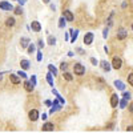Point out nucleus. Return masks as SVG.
<instances>
[{
    "mask_svg": "<svg viewBox=\"0 0 133 133\" xmlns=\"http://www.w3.org/2000/svg\"><path fill=\"white\" fill-rule=\"evenodd\" d=\"M73 71H75V75L83 76V75L85 73V66H84L83 64H80V63H76V64L73 65Z\"/></svg>",
    "mask_w": 133,
    "mask_h": 133,
    "instance_id": "obj_1",
    "label": "nucleus"
},
{
    "mask_svg": "<svg viewBox=\"0 0 133 133\" xmlns=\"http://www.w3.org/2000/svg\"><path fill=\"white\" fill-rule=\"evenodd\" d=\"M121 66H123V60H121V57L115 56L113 60H112V68H115V69H120Z\"/></svg>",
    "mask_w": 133,
    "mask_h": 133,
    "instance_id": "obj_2",
    "label": "nucleus"
},
{
    "mask_svg": "<svg viewBox=\"0 0 133 133\" xmlns=\"http://www.w3.org/2000/svg\"><path fill=\"white\" fill-rule=\"evenodd\" d=\"M84 43L87 44V45H91V44L93 43V33L92 32H88L84 36Z\"/></svg>",
    "mask_w": 133,
    "mask_h": 133,
    "instance_id": "obj_3",
    "label": "nucleus"
},
{
    "mask_svg": "<svg viewBox=\"0 0 133 133\" xmlns=\"http://www.w3.org/2000/svg\"><path fill=\"white\" fill-rule=\"evenodd\" d=\"M28 116H29V120H31V121H36V120L40 117V115H39V112H37L36 109H32Z\"/></svg>",
    "mask_w": 133,
    "mask_h": 133,
    "instance_id": "obj_4",
    "label": "nucleus"
},
{
    "mask_svg": "<svg viewBox=\"0 0 133 133\" xmlns=\"http://www.w3.org/2000/svg\"><path fill=\"white\" fill-rule=\"evenodd\" d=\"M0 8L4 9V11H12V9H15L12 4H11V3H7V2H2V3H0Z\"/></svg>",
    "mask_w": 133,
    "mask_h": 133,
    "instance_id": "obj_5",
    "label": "nucleus"
},
{
    "mask_svg": "<svg viewBox=\"0 0 133 133\" xmlns=\"http://www.w3.org/2000/svg\"><path fill=\"white\" fill-rule=\"evenodd\" d=\"M43 132H52L53 129H55V125L52 124V123H47V124H44L43 125Z\"/></svg>",
    "mask_w": 133,
    "mask_h": 133,
    "instance_id": "obj_6",
    "label": "nucleus"
},
{
    "mask_svg": "<svg viewBox=\"0 0 133 133\" xmlns=\"http://www.w3.org/2000/svg\"><path fill=\"white\" fill-rule=\"evenodd\" d=\"M118 103H120L118 96H117V95H112V97H110V105H112L113 108H116Z\"/></svg>",
    "mask_w": 133,
    "mask_h": 133,
    "instance_id": "obj_7",
    "label": "nucleus"
},
{
    "mask_svg": "<svg viewBox=\"0 0 133 133\" xmlns=\"http://www.w3.org/2000/svg\"><path fill=\"white\" fill-rule=\"evenodd\" d=\"M127 35H128L127 31H125L124 28H121V29L118 31V33H117V39H118V40H124V39L127 37Z\"/></svg>",
    "mask_w": 133,
    "mask_h": 133,
    "instance_id": "obj_8",
    "label": "nucleus"
},
{
    "mask_svg": "<svg viewBox=\"0 0 133 133\" xmlns=\"http://www.w3.org/2000/svg\"><path fill=\"white\" fill-rule=\"evenodd\" d=\"M31 27H32V29L35 31V32H40V31H41V25H40L39 21H32Z\"/></svg>",
    "mask_w": 133,
    "mask_h": 133,
    "instance_id": "obj_9",
    "label": "nucleus"
},
{
    "mask_svg": "<svg viewBox=\"0 0 133 133\" xmlns=\"http://www.w3.org/2000/svg\"><path fill=\"white\" fill-rule=\"evenodd\" d=\"M24 88H25L27 92H32L33 88H35V85L32 84V81H25V83H24Z\"/></svg>",
    "mask_w": 133,
    "mask_h": 133,
    "instance_id": "obj_10",
    "label": "nucleus"
},
{
    "mask_svg": "<svg viewBox=\"0 0 133 133\" xmlns=\"http://www.w3.org/2000/svg\"><path fill=\"white\" fill-rule=\"evenodd\" d=\"M115 87L117 88V89H120V91H124V89H125L124 83H123V81H120V80H116V81H115Z\"/></svg>",
    "mask_w": 133,
    "mask_h": 133,
    "instance_id": "obj_11",
    "label": "nucleus"
},
{
    "mask_svg": "<svg viewBox=\"0 0 133 133\" xmlns=\"http://www.w3.org/2000/svg\"><path fill=\"white\" fill-rule=\"evenodd\" d=\"M69 32H71V35H72L71 41H72V43H75V41H76V39H77V36H79V31H77V29H71Z\"/></svg>",
    "mask_w": 133,
    "mask_h": 133,
    "instance_id": "obj_12",
    "label": "nucleus"
},
{
    "mask_svg": "<svg viewBox=\"0 0 133 133\" xmlns=\"http://www.w3.org/2000/svg\"><path fill=\"white\" fill-rule=\"evenodd\" d=\"M64 17L66 19V21H72L73 20V15L71 11H64Z\"/></svg>",
    "mask_w": 133,
    "mask_h": 133,
    "instance_id": "obj_13",
    "label": "nucleus"
},
{
    "mask_svg": "<svg viewBox=\"0 0 133 133\" xmlns=\"http://www.w3.org/2000/svg\"><path fill=\"white\" fill-rule=\"evenodd\" d=\"M20 43H21V48H27L28 47V43H29V39L28 37H21L20 39Z\"/></svg>",
    "mask_w": 133,
    "mask_h": 133,
    "instance_id": "obj_14",
    "label": "nucleus"
},
{
    "mask_svg": "<svg viewBox=\"0 0 133 133\" xmlns=\"http://www.w3.org/2000/svg\"><path fill=\"white\" fill-rule=\"evenodd\" d=\"M100 64H101V68L104 69V71H110V64L108 63V61H101V63H100Z\"/></svg>",
    "mask_w": 133,
    "mask_h": 133,
    "instance_id": "obj_15",
    "label": "nucleus"
},
{
    "mask_svg": "<svg viewBox=\"0 0 133 133\" xmlns=\"http://www.w3.org/2000/svg\"><path fill=\"white\" fill-rule=\"evenodd\" d=\"M20 65H21V68H23V69H28L29 68V61L25 60V59H23V60L20 61Z\"/></svg>",
    "mask_w": 133,
    "mask_h": 133,
    "instance_id": "obj_16",
    "label": "nucleus"
},
{
    "mask_svg": "<svg viewBox=\"0 0 133 133\" xmlns=\"http://www.w3.org/2000/svg\"><path fill=\"white\" fill-rule=\"evenodd\" d=\"M15 23H16V21H15V19H14V17H8V19H7V21H5V25H7V27H14V25H15Z\"/></svg>",
    "mask_w": 133,
    "mask_h": 133,
    "instance_id": "obj_17",
    "label": "nucleus"
},
{
    "mask_svg": "<svg viewBox=\"0 0 133 133\" xmlns=\"http://www.w3.org/2000/svg\"><path fill=\"white\" fill-rule=\"evenodd\" d=\"M9 79H11V81H12L14 84H20V80H19V77L16 76V75H9Z\"/></svg>",
    "mask_w": 133,
    "mask_h": 133,
    "instance_id": "obj_18",
    "label": "nucleus"
},
{
    "mask_svg": "<svg viewBox=\"0 0 133 133\" xmlns=\"http://www.w3.org/2000/svg\"><path fill=\"white\" fill-rule=\"evenodd\" d=\"M127 104H128V100H127V98L120 100V108H121V109H124V108L127 107Z\"/></svg>",
    "mask_w": 133,
    "mask_h": 133,
    "instance_id": "obj_19",
    "label": "nucleus"
},
{
    "mask_svg": "<svg viewBox=\"0 0 133 133\" xmlns=\"http://www.w3.org/2000/svg\"><path fill=\"white\" fill-rule=\"evenodd\" d=\"M48 69H49V72H51V73H53V75H57V69L55 68V66H53L52 64H49V65H48Z\"/></svg>",
    "mask_w": 133,
    "mask_h": 133,
    "instance_id": "obj_20",
    "label": "nucleus"
},
{
    "mask_svg": "<svg viewBox=\"0 0 133 133\" xmlns=\"http://www.w3.org/2000/svg\"><path fill=\"white\" fill-rule=\"evenodd\" d=\"M65 21H66V19L63 16V17H60V20H59V27L60 28H63V27H65Z\"/></svg>",
    "mask_w": 133,
    "mask_h": 133,
    "instance_id": "obj_21",
    "label": "nucleus"
},
{
    "mask_svg": "<svg viewBox=\"0 0 133 133\" xmlns=\"http://www.w3.org/2000/svg\"><path fill=\"white\" fill-rule=\"evenodd\" d=\"M64 79H65L66 81H72V79H73V77H72V75H71V73L65 72V73H64Z\"/></svg>",
    "mask_w": 133,
    "mask_h": 133,
    "instance_id": "obj_22",
    "label": "nucleus"
},
{
    "mask_svg": "<svg viewBox=\"0 0 133 133\" xmlns=\"http://www.w3.org/2000/svg\"><path fill=\"white\" fill-rule=\"evenodd\" d=\"M52 75H53V73H51V72L47 75V81H48V83L53 87V79H52Z\"/></svg>",
    "mask_w": 133,
    "mask_h": 133,
    "instance_id": "obj_23",
    "label": "nucleus"
},
{
    "mask_svg": "<svg viewBox=\"0 0 133 133\" xmlns=\"http://www.w3.org/2000/svg\"><path fill=\"white\" fill-rule=\"evenodd\" d=\"M128 84H129V85H132V87H133V72H132V73H129V75H128Z\"/></svg>",
    "mask_w": 133,
    "mask_h": 133,
    "instance_id": "obj_24",
    "label": "nucleus"
},
{
    "mask_svg": "<svg viewBox=\"0 0 133 133\" xmlns=\"http://www.w3.org/2000/svg\"><path fill=\"white\" fill-rule=\"evenodd\" d=\"M55 43H56V39H55L53 36H49V37H48V44H51V45H55Z\"/></svg>",
    "mask_w": 133,
    "mask_h": 133,
    "instance_id": "obj_25",
    "label": "nucleus"
},
{
    "mask_svg": "<svg viewBox=\"0 0 133 133\" xmlns=\"http://www.w3.org/2000/svg\"><path fill=\"white\" fill-rule=\"evenodd\" d=\"M15 14H16V15H21V14H23V9H21V7H16V8H15Z\"/></svg>",
    "mask_w": 133,
    "mask_h": 133,
    "instance_id": "obj_26",
    "label": "nucleus"
},
{
    "mask_svg": "<svg viewBox=\"0 0 133 133\" xmlns=\"http://www.w3.org/2000/svg\"><path fill=\"white\" fill-rule=\"evenodd\" d=\"M123 96H124V98H127V100H130V97H132V95H130L129 92H124Z\"/></svg>",
    "mask_w": 133,
    "mask_h": 133,
    "instance_id": "obj_27",
    "label": "nucleus"
},
{
    "mask_svg": "<svg viewBox=\"0 0 133 133\" xmlns=\"http://www.w3.org/2000/svg\"><path fill=\"white\" fill-rule=\"evenodd\" d=\"M66 68H68V65H66V63H61V65H60V69H61V71H66Z\"/></svg>",
    "mask_w": 133,
    "mask_h": 133,
    "instance_id": "obj_28",
    "label": "nucleus"
},
{
    "mask_svg": "<svg viewBox=\"0 0 133 133\" xmlns=\"http://www.w3.org/2000/svg\"><path fill=\"white\" fill-rule=\"evenodd\" d=\"M33 51H35V45H33V44L28 45V52H29V53H33Z\"/></svg>",
    "mask_w": 133,
    "mask_h": 133,
    "instance_id": "obj_29",
    "label": "nucleus"
},
{
    "mask_svg": "<svg viewBox=\"0 0 133 133\" xmlns=\"http://www.w3.org/2000/svg\"><path fill=\"white\" fill-rule=\"evenodd\" d=\"M17 75H19L20 77H23V79H25V77H27L25 72H21V71H19V72H17Z\"/></svg>",
    "mask_w": 133,
    "mask_h": 133,
    "instance_id": "obj_30",
    "label": "nucleus"
},
{
    "mask_svg": "<svg viewBox=\"0 0 133 133\" xmlns=\"http://www.w3.org/2000/svg\"><path fill=\"white\" fill-rule=\"evenodd\" d=\"M91 63H92L93 65H97V64H98V61H97L95 57H92V59H91Z\"/></svg>",
    "mask_w": 133,
    "mask_h": 133,
    "instance_id": "obj_31",
    "label": "nucleus"
},
{
    "mask_svg": "<svg viewBox=\"0 0 133 133\" xmlns=\"http://www.w3.org/2000/svg\"><path fill=\"white\" fill-rule=\"evenodd\" d=\"M31 81H32V84H33V85H36V77H35V76H32Z\"/></svg>",
    "mask_w": 133,
    "mask_h": 133,
    "instance_id": "obj_32",
    "label": "nucleus"
},
{
    "mask_svg": "<svg viewBox=\"0 0 133 133\" xmlns=\"http://www.w3.org/2000/svg\"><path fill=\"white\" fill-rule=\"evenodd\" d=\"M127 132H133V125H129V127L127 128Z\"/></svg>",
    "mask_w": 133,
    "mask_h": 133,
    "instance_id": "obj_33",
    "label": "nucleus"
},
{
    "mask_svg": "<svg viewBox=\"0 0 133 133\" xmlns=\"http://www.w3.org/2000/svg\"><path fill=\"white\" fill-rule=\"evenodd\" d=\"M37 61H41V52H37Z\"/></svg>",
    "mask_w": 133,
    "mask_h": 133,
    "instance_id": "obj_34",
    "label": "nucleus"
},
{
    "mask_svg": "<svg viewBox=\"0 0 133 133\" xmlns=\"http://www.w3.org/2000/svg\"><path fill=\"white\" fill-rule=\"evenodd\" d=\"M103 36H104V37H107V36H108V29H107V28L104 29V33H103Z\"/></svg>",
    "mask_w": 133,
    "mask_h": 133,
    "instance_id": "obj_35",
    "label": "nucleus"
},
{
    "mask_svg": "<svg viewBox=\"0 0 133 133\" xmlns=\"http://www.w3.org/2000/svg\"><path fill=\"white\" fill-rule=\"evenodd\" d=\"M129 112H130V113H133V103L129 105Z\"/></svg>",
    "mask_w": 133,
    "mask_h": 133,
    "instance_id": "obj_36",
    "label": "nucleus"
},
{
    "mask_svg": "<svg viewBox=\"0 0 133 133\" xmlns=\"http://www.w3.org/2000/svg\"><path fill=\"white\" fill-rule=\"evenodd\" d=\"M39 47H44V43H43V40H39Z\"/></svg>",
    "mask_w": 133,
    "mask_h": 133,
    "instance_id": "obj_37",
    "label": "nucleus"
},
{
    "mask_svg": "<svg viewBox=\"0 0 133 133\" xmlns=\"http://www.w3.org/2000/svg\"><path fill=\"white\" fill-rule=\"evenodd\" d=\"M51 104H52V103L49 101V100H47V101H45V105H51Z\"/></svg>",
    "mask_w": 133,
    "mask_h": 133,
    "instance_id": "obj_38",
    "label": "nucleus"
},
{
    "mask_svg": "<svg viewBox=\"0 0 133 133\" xmlns=\"http://www.w3.org/2000/svg\"><path fill=\"white\" fill-rule=\"evenodd\" d=\"M44 3H49V0H44Z\"/></svg>",
    "mask_w": 133,
    "mask_h": 133,
    "instance_id": "obj_39",
    "label": "nucleus"
},
{
    "mask_svg": "<svg viewBox=\"0 0 133 133\" xmlns=\"http://www.w3.org/2000/svg\"><path fill=\"white\" fill-rule=\"evenodd\" d=\"M3 79V76H2V73H0V80H2Z\"/></svg>",
    "mask_w": 133,
    "mask_h": 133,
    "instance_id": "obj_40",
    "label": "nucleus"
},
{
    "mask_svg": "<svg viewBox=\"0 0 133 133\" xmlns=\"http://www.w3.org/2000/svg\"><path fill=\"white\" fill-rule=\"evenodd\" d=\"M132 29H133V24H132Z\"/></svg>",
    "mask_w": 133,
    "mask_h": 133,
    "instance_id": "obj_41",
    "label": "nucleus"
}]
</instances>
